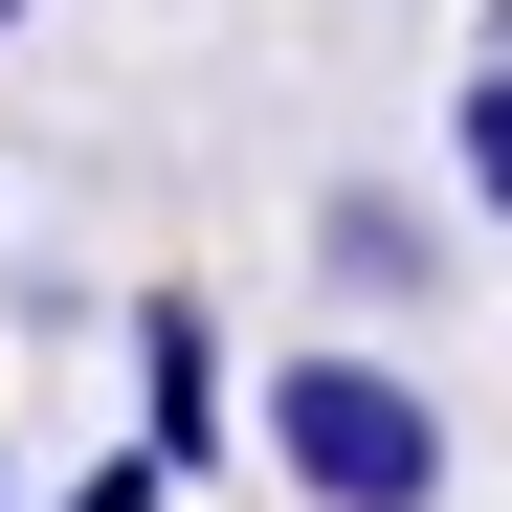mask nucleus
<instances>
[{
	"label": "nucleus",
	"mask_w": 512,
	"mask_h": 512,
	"mask_svg": "<svg viewBox=\"0 0 512 512\" xmlns=\"http://www.w3.org/2000/svg\"><path fill=\"white\" fill-rule=\"evenodd\" d=\"M268 468H290V512H446L468 446L401 357H268Z\"/></svg>",
	"instance_id": "1"
},
{
	"label": "nucleus",
	"mask_w": 512,
	"mask_h": 512,
	"mask_svg": "<svg viewBox=\"0 0 512 512\" xmlns=\"http://www.w3.org/2000/svg\"><path fill=\"white\" fill-rule=\"evenodd\" d=\"M312 290L334 312H423V290H446V223H423L401 179H334L312 201Z\"/></svg>",
	"instance_id": "2"
},
{
	"label": "nucleus",
	"mask_w": 512,
	"mask_h": 512,
	"mask_svg": "<svg viewBox=\"0 0 512 512\" xmlns=\"http://www.w3.org/2000/svg\"><path fill=\"white\" fill-rule=\"evenodd\" d=\"M134 379H156V468H245V446H223V334H201V312H134Z\"/></svg>",
	"instance_id": "3"
},
{
	"label": "nucleus",
	"mask_w": 512,
	"mask_h": 512,
	"mask_svg": "<svg viewBox=\"0 0 512 512\" xmlns=\"http://www.w3.org/2000/svg\"><path fill=\"white\" fill-rule=\"evenodd\" d=\"M446 156H468V223H512V45L446 90Z\"/></svg>",
	"instance_id": "4"
},
{
	"label": "nucleus",
	"mask_w": 512,
	"mask_h": 512,
	"mask_svg": "<svg viewBox=\"0 0 512 512\" xmlns=\"http://www.w3.org/2000/svg\"><path fill=\"white\" fill-rule=\"evenodd\" d=\"M156 490H179V468H156V446H134V468H90V490H67V512H156Z\"/></svg>",
	"instance_id": "5"
},
{
	"label": "nucleus",
	"mask_w": 512,
	"mask_h": 512,
	"mask_svg": "<svg viewBox=\"0 0 512 512\" xmlns=\"http://www.w3.org/2000/svg\"><path fill=\"white\" fill-rule=\"evenodd\" d=\"M490 45H512V0H490Z\"/></svg>",
	"instance_id": "6"
},
{
	"label": "nucleus",
	"mask_w": 512,
	"mask_h": 512,
	"mask_svg": "<svg viewBox=\"0 0 512 512\" xmlns=\"http://www.w3.org/2000/svg\"><path fill=\"white\" fill-rule=\"evenodd\" d=\"M0 23H23V0H0Z\"/></svg>",
	"instance_id": "7"
}]
</instances>
